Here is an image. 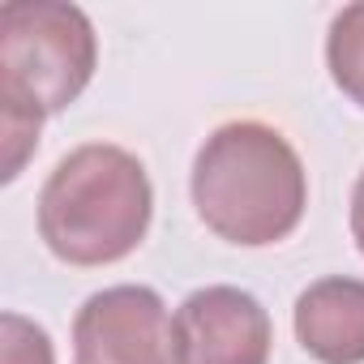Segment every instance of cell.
Returning <instances> with one entry per match:
<instances>
[{
    "label": "cell",
    "mask_w": 364,
    "mask_h": 364,
    "mask_svg": "<svg viewBox=\"0 0 364 364\" xmlns=\"http://www.w3.org/2000/svg\"><path fill=\"white\" fill-rule=\"evenodd\" d=\"M198 219L228 245L266 249L287 240L309 206L300 150L266 120L219 124L193 159Z\"/></svg>",
    "instance_id": "obj_1"
},
{
    "label": "cell",
    "mask_w": 364,
    "mask_h": 364,
    "mask_svg": "<svg viewBox=\"0 0 364 364\" xmlns=\"http://www.w3.org/2000/svg\"><path fill=\"white\" fill-rule=\"evenodd\" d=\"M154 189L146 163L116 141L69 150L39 189V236L65 266L124 262L150 232Z\"/></svg>",
    "instance_id": "obj_2"
},
{
    "label": "cell",
    "mask_w": 364,
    "mask_h": 364,
    "mask_svg": "<svg viewBox=\"0 0 364 364\" xmlns=\"http://www.w3.org/2000/svg\"><path fill=\"white\" fill-rule=\"evenodd\" d=\"M95 22L65 0L0 5V112L48 120L95 77Z\"/></svg>",
    "instance_id": "obj_3"
},
{
    "label": "cell",
    "mask_w": 364,
    "mask_h": 364,
    "mask_svg": "<svg viewBox=\"0 0 364 364\" xmlns=\"http://www.w3.org/2000/svg\"><path fill=\"white\" fill-rule=\"evenodd\" d=\"M73 364H176V326L154 287L95 291L73 317Z\"/></svg>",
    "instance_id": "obj_4"
},
{
    "label": "cell",
    "mask_w": 364,
    "mask_h": 364,
    "mask_svg": "<svg viewBox=\"0 0 364 364\" xmlns=\"http://www.w3.org/2000/svg\"><path fill=\"white\" fill-rule=\"evenodd\" d=\"M176 364H270L274 326L257 296L232 283L193 291L171 317Z\"/></svg>",
    "instance_id": "obj_5"
},
{
    "label": "cell",
    "mask_w": 364,
    "mask_h": 364,
    "mask_svg": "<svg viewBox=\"0 0 364 364\" xmlns=\"http://www.w3.org/2000/svg\"><path fill=\"white\" fill-rule=\"evenodd\" d=\"M291 321L317 364H364V279L326 274L309 283Z\"/></svg>",
    "instance_id": "obj_6"
},
{
    "label": "cell",
    "mask_w": 364,
    "mask_h": 364,
    "mask_svg": "<svg viewBox=\"0 0 364 364\" xmlns=\"http://www.w3.org/2000/svg\"><path fill=\"white\" fill-rule=\"evenodd\" d=\"M326 69H330V82L355 107H364V0L334 14L326 35Z\"/></svg>",
    "instance_id": "obj_7"
},
{
    "label": "cell",
    "mask_w": 364,
    "mask_h": 364,
    "mask_svg": "<svg viewBox=\"0 0 364 364\" xmlns=\"http://www.w3.org/2000/svg\"><path fill=\"white\" fill-rule=\"evenodd\" d=\"M0 364H56V347L39 321L5 313L0 317Z\"/></svg>",
    "instance_id": "obj_8"
},
{
    "label": "cell",
    "mask_w": 364,
    "mask_h": 364,
    "mask_svg": "<svg viewBox=\"0 0 364 364\" xmlns=\"http://www.w3.org/2000/svg\"><path fill=\"white\" fill-rule=\"evenodd\" d=\"M351 240L364 253V171L355 176V189H351Z\"/></svg>",
    "instance_id": "obj_9"
}]
</instances>
